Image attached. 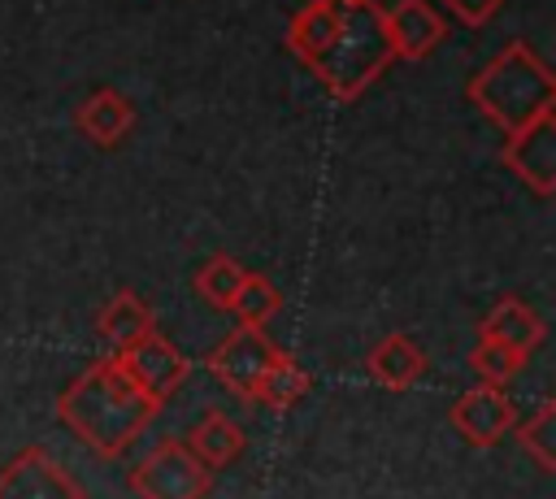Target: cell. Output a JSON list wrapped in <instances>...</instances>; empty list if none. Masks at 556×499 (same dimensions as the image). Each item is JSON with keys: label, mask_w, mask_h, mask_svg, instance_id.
Returning a JSON list of instances; mask_svg holds the SVG:
<instances>
[{"label": "cell", "mask_w": 556, "mask_h": 499, "mask_svg": "<svg viewBox=\"0 0 556 499\" xmlns=\"http://www.w3.org/2000/svg\"><path fill=\"white\" fill-rule=\"evenodd\" d=\"M469 104L500 126L504 135L534 121L539 113L556 108V74L547 69V61L526 43V39H508L469 82H465Z\"/></svg>", "instance_id": "7a4b0ae2"}, {"label": "cell", "mask_w": 556, "mask_h": 499, "mask_svg": "<svg viewBox=\"0 0 556 499\" xmlns=\"http://www.w3.org/2000/svg\"><path fill=\"white\" fill-rule=\"evenodd\" d=\"M126 486L139 499H204L213 469H204L182 438H161L139 464H130Z\"/></svg>", "instance_id": "277c9868"}, {"label": "cell", "mask_w": 556, "mask_h": 499, "mask_svg": "<svg viewBox=\"0 0 556 499\" xmlns=\"http://www.w3.org/2000/svg\"><path fill=\"white\" fill-rule=\"evenodd\" d=\"M391 61H395V52H391V39L382 26V4L378 0H343L330 43L321 48V56L308 69L317 74V82L326 87V95L334 104H352L382 78V69Z\"/></svg>", "instance_id": "3957f363"}, {"label": "cell", "mask_w": 556, "mask_h": 499, "mask_svg": "<svg viewBox=\"0 0 556 499\" xmlns=\"http://www.w3.org/2000/svg\"><path fill=\"white\" fill-rule=\"evenodd\" d=\"M113 356L126 364V373H130L156 404H165V399L187 382V373H191V360H187L169 338H161L156 330H152L148 338H139L135 347L113 351Z\"/></svg>", "instance_id": "9c48e42d"}, {"label": "cell", "mask_w": 556, "mask_h": 499, "mask_svg": "<svg viewBox=\"0 0 556 499\" xmlns=\"http://www.w3.org/2000/svg\"><path fill=\"white\" fill-rule=\"evenodd\" d=\"M156 399L126 373L117 356L87 364L56 395V421L100 460H117L156 417Z\"/></svg>", "instance_id": "6da1fadb"}, {"label": "cell", "mask_w": 556, "mask_h": 499, "mask_svg": "<svg viewBox=\"0 0 556 499\" xmlns=\"http://www.w3.org/2000/svg\"><path fill=\"white\" fill-rule=\"evenodd\" d=\"M447 421H452V430H456L469 447H482V451H486V447H495V443L513 430L517 408H513V399H508L504 386L473 382V386L452 404Z\"/></svg>", "instance_id": "52a82bcc"}, {"label": "cell", "mask_w": 556, "mask_h": 499, "mask_svg": "<svg viewBox=\"0 0 556 499\" xmlns=\"http://www.w3.org/2000/svg\"><path fill=\"white\" fill-rule=\"evenodd\" d=\"M139 113H135V100L117 87H96L91 95H83V104L74 108V130L91 143V148H117L130 130H135Z\"/></svg>", "instance_id": "7c38bea8"}, {"label": "cell", "mask_w": 556, "mask_h": 499, "mask_svg": "<svg viewBox=\"0 0 556 499\" xmlns=\"http://www.w3.org/2000/svg\"><path fill=\"white\" fill-rule=\"evenodd\" d=\"M469 369H473L478 382L508 386V382L526 369V356H517V351H508V347H500V343H491V338H478V343L469 347Z\"/></svg>", "instance_id": "44dd1931"}, {"label": "cell", "mask_w": 556, "mask_h": 499, "mask_svg": "<svg viewBox=\"0 0 556 499\" xmlns=\"http://www.w3.org/2000/svg\"><path fill=\"white\" fill-rule=\"evenodd\" d=\"M513 434H517L521 451H526L543 473L556 469V404H552V399H543L526 421H513Z\"/></svg>", "instance_id": "ac0fdd59"}, {"label": "cell", "mask_w": 556, "mask_h": 499, "mask_svg": "<svg viewBox=\"0 0 556 499\" xmlns=\"http://www.w3.org/2000/svg\"><path fill=\"white\" fill-rule=\"evenodd\" d=\"M243 273H248V269H243L235 256L217 252V256H208V260L195 269V295H200L204 304H213V308L230 312V299H235V291H239Z\"/></svg>", "instance_id": "d6986e66"}, {"label": "cell", "mask_w": 556, "mask_h": 499, "mask_svg": "<svg viewBox=\"0 0 556 499\" xmlns=\"http://www.w3.org/2000/svg\"><path fill=\"white\" fill-rule=\"evenodd\" d=\"M182 443L191 447V456L204 464V469H226V464H235L239 456H243V447H248V438H243V430L222 412V408H208L187 434H182Z\"/></svg>", "instance_id": "9a60e30c"}, {"label": "cell", "mask_w": 556, "mask_h": 499, "mask_svg": "<svg viewBox=\"0 0 556 499\" xmlns=\"http://www.w3.org/2000/svg\"><path fill=\"white\" fill-rule=\"evenodd\" d=\"M339 9H343V0H308L291 22H287V52L291 56H300L304 65H313L317 56H321V48L330 43V35H334V26H339Z\"/></svg>", "instance_id": "2e32d148"}, {"label": "cell", "mask_w": 556, "mask_h": 499, "mask_svg": "<svg viewBox=\"0 0 556 499\" xmlns=\"http://www.w3.org/2000/svg\"><path fill=\"white\" fill-rule=\"evenodd\" d=\"M282 308V291L265 278V273H243L235 299H230V312L239 325H265L269 317H278Z\"/></svg>", "instance_id": "ffe728a7"}, {"label": "cell", "mask_w": 556, "mask_h": 499, "mask_svg": "<svg viewBox=\"0 0 556 499\" xmlns=\"http://www.w3.org/2000/svg\"><path fill=\"white\" fill-rule=\"evenodd\" d=\"M500 161L521 187H530L539 200H547L556 191V108L508 130Z\"/></svg>", "instance_id": "5b68a950"}, {"label": "cell", "mask_w": 556, "mask_h": 499, "mask_svg": "<svg viewBox=\"0 0 556 499\" xmlns=\"http://www.w3.org/2000/svg\"><path fill=\"white\" fill-rule=\"evenodd\" d=\"M278 351H282V347L265 334V325H235V330L204 356V364H208V373H213L226 391H235L239 399H252V391H256L265 364H269Z\"/></svg>", "instance_id": "8992f818"}, {"label": "cell", "mask_w": 556, "mask_h": 499, "mask_svg": "<svg viewBox=\"0 0 556 499\" xmlns=\"http://www.w3.org/2000/svg\"><path fill=\"white\" fill-rule=\"evenodd\" d=\"M543 334H547V325H543L539 308L530 299H521V295H500L478 317V338H491V343H500V347H508V351H517L526 360L543 347Z\"/></svg>", "instance_id": "8fae6325"}, {"label": "cell", "mask_w": 556, "mask_h": 499, "mask_svg": "<svg viewBox=\"0 0 556 499\" xmlns=\"http://www.w3.org/2000/svg\"><path fill=\"white\" fill-rule=\"evenodd\" d=\"M443 9L460 22V26H469V30H482L500 9H504V0H443Z\"/></svg>", "instance_id": "7402d4cb"}, {"label": "cell", "mask_w": 556, "mask_h": 499, "mask_svg": "<svg viewBox=\"0 0 556 499\" xmlns=\"http://www.w3.org/2000/svg\"><path fill=\"white\" fill-rule=\"evenodd\" d=\"M365 373L382 391H413L426 378V351L408 330H391L369 347Z\"/></svg>", "instance_id": "4fadbf2b"}, {"label": "cell", "mask_w": 556, "mask_h": 499, "mask_svg": "<svg viewBox=\"0 0 556 499\" xmlns=\"http://www.w3.org/2000/svg\"><path fill=\"white\" fill-rule=\"evenodd\" d=\"M0 499H83V486L43 447H22L0 469Z\"/></svg>", "instance_id": "ba28073f"}, {"label": "cell", "mask_w": 556, "mask_h": 499, "mask_svg": "<svg viewBox=\"0 0 556 499\" xmlns=\"http://www.w3.org/2000/svg\"><path fill=\"white\" fill-rule=\"evenodd\" d=\"M382 26H387L395 61H426L447 39V22L430 0H395V4H387L382 9Z\"/></svg>", "instance_id": "30bf717a"}, {"label": "cell", "mask_w": 556, "mask_h": 499, "mask_svg": "<svg viewBox=\"0 0 556 499\" xmlns=\"http://www.w3.org/2000/svg\"><path fill=\"white\" fill-rule=\"evenodd\" d=\"M156 330V312L152 304L139 295V291H113L100 312H96V334L113 347V351H126L135 347L139 338H148Z\"/></svg>", "instance_id": "5bb4252c"}, {"label": "cell", "mask_w": 556, "mask_h": 499, "mask_svg": "<svg viewBox=\"0 0 556 499\" xmlns=\"http://www.w3.org/2000/svg\"><path fill=\"white\" fill-rule=\"evenodd\" d=\"M304 391H308V373H304V364L295 360V356H287V351H278L269 364H265V373H261V382H256V391H252V399L256 404H265V408H291V404H300L304 399Z\"/></svg>", "instance_id": "e0dca14e"}]
</instances>
